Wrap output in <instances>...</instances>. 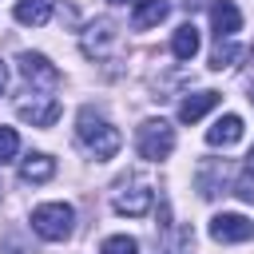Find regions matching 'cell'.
<instances>
[{
    "mask_svg": "<svg viewBox=\"0 0 254 254\" xmlns=\"http://www.w3.org/2000/svg\"><path fill=\"white\" fill-rule=\"evenodd\" d=\"M75 139H79L83 151L95 155V159H111V155L119 151V143H123V135H119L103 115H95L91 107L79 111V119H75Z\"/></svg>",
    "mask_w": 254,
    "mask_h": 254,
    "instance_id": "6da1fadb",
    "label": "cell"
},
{
    "mask_svg": "<svg viewBox=\"0 0 254 254\" xmlns=\"http://www.w3.org/2000/svg\"><path fill=\"white\" fill-rule=\"evenodd\" d=\"M71 222H75V210L67 202H44L32 210V230L48 242H64L71 234Z\"/></svg>",
    "mask_w": 254,
    "mask_h": 254,
    "instance_id": "7a4b0ae2",
    "label": "cell"
},
{
    "mask_svg": "<svg viewBox=\"0 0 254 254\" xmlns=\"http://www.w3.org/2000/svg\"><path fill=\"white\" fill-rule=\"evenodd\" d=\"M135 147H139V155H143V159L159 163V159H167V155L175 151V127H171L167 119H147V123L139 127Z\"/></svg>",
    "mask_w": 254,
    "mask_h": 254,
    "instance_id": "3957f363",
    "label": "cell"
},
{
    "mask_svg": "<svg viewBox=\"0 0 254 254\" xmlns=\"http://www.w3.org/2000/svg\"><path fill=\"white\" fill-rule=\"evenodd\" d=\"M16 115L24 119V123H32V127H52L56 119H60V99H52V95H44V99H20L16 103Z\"/></svg>",
    "mask_w": 254,
    "mask_h": 254,
    "instance_id": "277c9868",
    "label": "cell"
},
{
    "mask_svg": "<svg viewBox=\"0 0 254 254\" xmlns=\"http://www.w3.org/2000/svg\"><path fill=\"white\" fill-rule=\"evenodd\" d=\"M151 202H155V194H151V187L147 183H131V187H123V190H115V210L119 214H131V218H139V214H147L151 210Z\"/></svg>",
    "mask_w": 254,
    "mask_h": 254,
    "instance_id": "5b68a950",
    "label": "cell"
},
{
    "mask_svg": "<svg viewBox=\"0 0 254 254\" xmlns=\"http://www.w3.org/2000/svg\"><path fill=\"white\" fill-rule=\"evenodd\" d=\"M254 234V222L242 214H214L210 218V238L214 242H246Z\"/></svg>",
    "mask_w": 254,
    "mask_h": 254,
    "instance_id": "8992f818",
    "label": "cell"
},
{
    "mask_svg": "<svg viewBox=\"0 0 254 254\" xmlns=\"http://www.w3.org/2000/svg\"><path fill=\"white\" fill-rule=\"evenodd\" d=\"M20 75L36 87H56L60 83V71L40 56V52H20Z\"/></svg>",
    "mask_w": 254,
    "mask_h": 254,
    "instance_id": "52a82bcc",
    "label": "cell"
},
{
    "mask_svg": "<svg viewBox=\"0 0 254 254\" xmlns=\"http://www.w3.org/2000/svg\"><path fill=\"white\" fill-rule=\"evenodd\" d=\"M210 24H214V36L218 40H230L242 28V12L234 8V0H214L210 4Z\"/></svg>",
    "mask_w": 254,
    "mask_h": 254,
    "instance_id": "ba28073f",
    "label": "cell"
},
{
    "mask_svg": "<svg viewBox=\"0 0 254 254\" xmlns=\"http://www.w3.org/2000/svg\"><path fill=\"white\" fill-rule=\"evenodd\" d=\"M218 107V91H194V95H187L183 103H179V119L183 123H198L206 111H214Z\"/></svg>",
    "mask_w": 254,
    "mask_h": 254,
    "instance_id": "9c48e42d",
    "label": "cell"
},
{
    "mask_svg": "<svg viewBox=\"0 0 254 254\" xmlns=\"http://www.w3.org/2000/svg\"><path fill=\"white\" fill-rule=\"evenodd\" d=\"M56 175V159L44 155V151H32L28 159H20V179L24 183H48Z\"/></svg>",
    "mask_w": 254,
    "mask_h": 254,
    "instance_id": "30bf717a",
    "label": "cell"
},
{
    "mask_svg": "<svg viewBox=\"0 0 254 254\" xmlns=\"http://www.w3.org/2000/svg\"><path fill=\"white\" fill-rule=\"evenodd\" d=\"M171 12V0H135V12H131V28H155L159 20H167Z\"/></svg>",
    "mask_w": 254,
    "mask_h": 254,
    "instance_id": "8fae6325",
    "label": "cell"
},
{
    "mask_svg": "<svg viewBox=\"0 0 254 254\" xmlns=\"http://www.w3.org/2000/svg\"><path fill=\"white\" fill-rule=\"evenodd\" d=\"M242 139V119L238 115H222V119H214V127L206 131V143L210 147H234Z\"/></svg>",
    "mask_w": 254,
    "mask_h": 254,
    "instance_id": "7c38bea8",
    "label": "cell"
},
{
    "mask_svg": "<svg viewBox=\"0 0 254 254\" xmlns=\"http://www.w3.org/2000/svg\"><path fill=\"white\" fill-rule=\"evenodd\" d=\"M12 16H16L20 24L40 28V24H48V20H52V0H20V4L12 8Z\"/></svg>",
    "mask_w": 254,
    "mask_h": 254,
    "instance_id": "4fadbf2b",
    "label": "cell"
},
{
    "mask_svg": "<svg viewBox=\"0 0 254 254\" xmlns=\"http://www.w3.org/2000/svg\"><path fill=\"white\" fill-rule=\"evenodd\" d=\"M171 52H175V60H194V52H198V28H194V24L175 28V36H171Z\"/></svg>",
    "mask_w": 254,
    "mask_h": 254,
    "instance_id": "5bb4252c",
    "label": "cell"
},
{
    "mask_svg": "<svg viewBox=\"0 0 254 254\" xmlns=\"http://www.w3.org/2000/svg\"><path fill=\"white\" fill-rule=\"evenodd\" d=\"M111 40H115L111 24H107V20H95V24L87 28V36H83V52H87V56H99V52H103Z\"/></svg>",
    "mask_w": 254,
    "mask_h": 254,
    "instance_id": "9a60e30c",
    "label": "cell"
},
{
    "mask_svg": "<svg viewBox=\"0 0 254 254\" xmlns=\"http://www.w3.org/2000/svg\"><path fill=\"white\" fill-rule=\"evenodd\" d=\"M99 254H139V242L127 238V234H111V238H103Z\"/></svg>",
    "mask_w": 254,
    "mask_h": 254,
    "instance_id": "2e32d148",
    "label": "cell"
},
{
    "mask_svg": "<svg viewBox=\"0 0 254 254\" xmlns=\"http://www.w3.org/2000/svg\"><path fill=\"white\" fill-rule=\"evenodd\" d=\"M238 56H242V48H234V44H222V40H218V48L210 52V67H214V71H222V67H230Z\"/></svg>",
    "mask_w": 254,
    "mask_h": 254,
    "instance_id": "e0dca14e",
    "label": "cell"
},
{
    "mask_svg": "<svg viewBox=\"0 0 254 254\" xmlns=\"http://www.w3.org/2000/svg\"><path fill=\"white\" fill-rule=\"evenodd\" d=\"M16 151H20V135L12 127H0V163H12Z\"/></svg>",
    "mask_w": 254,
    "mask_h": 254,
    "instance_id": "ac0fdd59",
    "label": "cell"
},
{
    "mask_svg": "<svg viewBox=\"0 0 254 254\" xmlns=\"http://www.w3.org/2000/svg\"><path fill=\"white\" fill-rule=\"evenodd\" d=\"M234 194H238L242 202H254V167H246V171H242V179L234 183Z\"/></svg>",
    "mask_w": 254,
    "mask_h": 254,
    "instance_id": "d6986e66",
    "label": "cell"
},
{
    "mask_svg": "<svg viewBox=\"0 0 254 254\" xmlns=\"http://www.w3.org/2000/svg\"><path fill=\"white\" fill-rule=\"evenodd\" d=\"M4 87H8V67H4V60H0V95H4Z\"/></svg>",
    "mask_w": 254,
    "mask_h": 254,
    "instance_id": "ffe728a7",
    "label": "cell"
},
{
    "mask_svg": "<svg viewBox=\"0 0 254 254\" xmlns=\"http://www.w3.org/2000/svg\"><path fill=\"white\" fill-rule=\"evenodd\" d=\"M246 159H250V167H254V147H250V155H246Z\"/></svg>",
    "mask_w": 254,
    "mask_h": 254,
    "instance_id": "44dd1931",
    "label": "cell"
},
{
    "mask_svg": "<svg viewBox=\"0 0 254 254\" xmlns=\"http://www.w3.org/2000/svg\"><path fill=\"white\" fill-rule=\"evenodd\" d=\"M107 4H127V0H107Z\"/></svg>",
    "mask_w": 254,
    "mask_h": 254,
    "instance_id": "7402d4cb",
    "label": "cell"
}]
</instances>
